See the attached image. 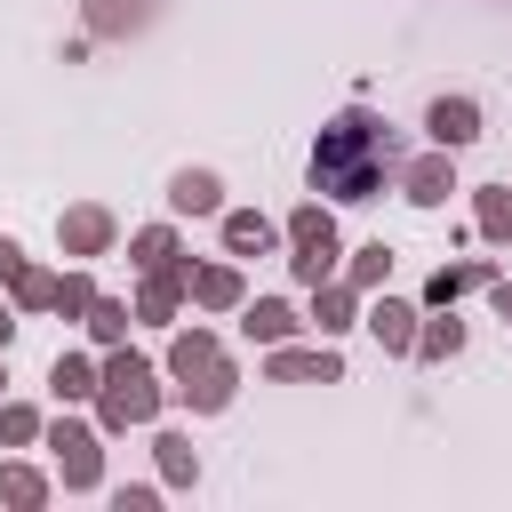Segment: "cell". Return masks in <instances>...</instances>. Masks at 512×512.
I'll return each instance as SVG.
<instances>
[{"label": "cell", "instance_id": "1", "mask_svg": "<svg viewBox=\"0 0 512 512\" xmlns=\"http://www.w3.org/2000/svg\"><path fill=\"white\" fill-rule=\"evenodd\" d=\"M400 168H408V136L384 120V112H368V104H344L328 128H320V144H312V192L320 200H336V208H360V200H376L384 184H400Z\"/></svg>", "mask_w": 512, "mask_h": 512}, {"label": "cell", "instance_id": "2", "mask_svg": "<svg viewBox=\"0 0 512 512\" xmlns=\"http://www.w3.org/2000/svg\"><path fill=\"white\" fill-rule=\"evenodd\" d=\"M160 368L152 360H136L128 344H112L104 352V384H96V424L104 432H136V424H152L160 416Z\"/></svg>", "mask_w": 512, "mask_h": 512}, {"label": "cell", "instance_id": "3", "mask_svg": "<svg viewBox=\"0 0 512 512\" xmlns=\"http://www.w3.org/2000/svg\"><path fill=\"white\" fill-rule=\"evenodd\" d=\"M288 272H296L304 288H320V280L344 272V240H336V216H328L320 200H304V208L288 216Z\"/></svg>", "mask_w": 512, "mask_h": 512}, {"label": "cell", "instance_id": "4", "mask_svg": "<svg viewBox=\"0 0 512 512\" xmlns=\"http://www.w3.org/2000/svg\"><path fill=\"white\" fill-rule=\"evenodd\" d=\"M48 456H56V480L72 488V496H88V488H104V424H80V416H56L48 432Z\"/></svg>", "mask_w": 512, "mask_h": 512}, {"label": "cell", "instance_id": "5", "mask_svg": "<svg viewBox=\"0 0 512 512\" xmlns=\"http://www.w3.org/2000/svg\"><path fill=\"white\" fill-rule=\"evenodd\" d=\"M112 240H120V224H112V208H104V200H80V208H64V216H56V248H64L72 264H96Z\"/></svg>", "mask_w": 512, "mask_h": 512}, {"label": "cell", "instance_id": "6", "mask_svg": "<svg viewBox=\"0 0 512 512\" xmlns=\"http://www.w3.org/2000/svg\"><path fill=\"white\" fill-rule=\"evenodd\" d=\"M264 376L272 384H344V360H336V344H272L264 352Z\"/></svg>", "mask_w": 512, "mask_h": 512}, {"label": "cell", "instance_id": "7", "mask_svg": "<svg viewBox=\"0 0 512 512\" xmlns=\"http://www.w3.org/2000/svg\"><path fill=\"white\" fill-rule=\"evenodd\" d=\"M448 192H456V152H448V144L408 152V168H400V200H408V208H448Z\"/></svg>", "mask_w": 512, "mask_h": 512}, {"label": "cell", "instance_id": "8", "mask_svg": "<svg viewBox=\"0 0 512 512\" xmlns=\"http://www.w3.org/2000/svg\"><path fill=\"white\" fill-rule=\"evenodd\" d=\"M184 296H192V256H176V264H160V272H144V280H136V320L176 328Z\"/></svg>", "mask_w": 512, "mask_h": 512}, {"label": "cell", "instance_id": "9", "mask_svg": "<svg viewBox=\"0 0 512 512\" xmlns=\"http://www.w3.org/2000/svg\"><path fill=\"white\" fill-rule=\"evenodd\" d=\"M416 320H424V304H400V296H384V288L360 304V328H368L384 352H416Z\"/></svg>", "mask_w": 512, "mask_h": 512}, {"label": "cell", "instance_id": "10", "mask_svg": "<svg viewBox=\"0 0 512 512\" xmlns=\"http://www.w3.org/2000/svg\"><path fill=\"white\" fill-rule=\"evenodd\" d=\"M424 136L448 144V152L480 144V104H472V96H432V104H424Z\"/></svg>", "mask_w": 512, "mask_h": 512}, {"label": "cell", "instance_id": "11", "mask_svg": "<svg viewBox=\"0 0 512 512\" xmlns=\"http://www.w3.org/2000/svg\"><path fill=\"white\" fill-rule=\"evenodd\" d=\"M168 208L176 216H224V176L216 168H176L168 176Z\"/></svg>", "mask_w": 512, "mask_h": 512}, {"label": "cell", "instance_id": "12", "mask_svg": "<svg viewBox=\"0 0 512 512\" xmlns=\"http://www.w3.org/2000/svg\"><path fill=\"white\" fill-rule=\"evenodd\" d=\"M360 304H368V296L336 272V280H320V288H312V328H320V336H344V328H360Z\"/></svg>", "mask_w": 512, "mask_h": 512}, {"label": "cell", "instance_id": "13", "mask_svg": "<svg viewBox=\"0 0 512 512\" xmlns=\"http://www.w3.org/2000/svg\"><path fill=\"white\" fill-rule=\"evenodd\" d=\"M296 328H304V320H296V304H288V296H256V304H240V336H248V344H264V352H272V344H288Z\"/></svg>", "mask_w": 512, "mask_h": 512}, {"label": "cell", "instance_id": "14", "mask_svg": "<svg viewBox=\"0 0 512 512\" xmlns=\"http://www.w3.org/2000/svg\"><path fill=\"white\" fill-rule=\"evenodd\" d=\"M232 392H240V368H232L224 352H216V360H208L192 384H176V400H184L192 416H216V408H232Z\"/></svg>", "mask_w": 512, "mask_h": 512}, {"label": "cell", "instance_id": "15", "mask_svg": "<svg viewBox=\"0 0 512 512\" xmlns=\"http://www.w3.org/2000/svg\"><path fill=\"white\" fill-rule=\"evenodd\" d=\"M192 304H200V312H240V304H248L240 264H192Z\"/></svg>", "mask_w": 512, "mask_h": 512}, {"label": "cell", "instance_id": "16", "mask_svg": "<svg viewBox=\"0 0 512 512\" xmlns=\"http://www.w3.org/2000/svg\"><path fill=\"white\" fill-rule=\"evenodd\" d=\"M96 384H104V360H88V352H56V360H48V392H56L64 408L96 400Z\"/></svg>", "mask_w": 512, "mask_h": 512}, {"label": "cell", "instance_id": "17", "mask_svg": "<svg viewBox=\"0 0 512 512\" xmlns=\"http://www.w3.org/2000/svg\"><path fill=\"white\" fill-rule=\"evenodd\" d=\"M216 232H224V256H272V216H256V208H224L216 216Z\"/></svg>", "mask_w": 512, "mask_h": 512}, {"label": "cell", "instance_id": "18", "mask_svg": "<svg viewBox=\"0 0 512 512\" xmlns=\"http://www.w3.org/2000/svg\"><path fill=\"white\" fill-rule=\"evenodd\" d=\"M488 280H496V264H488V256H464V264H440V272L424 280V312H432V304H456V296H472V288H488Z\"/></svg>", "mask_w": 512, "mask_h": 512}, {"label": "cell", "instance_id": "19", "mask_svg": "<svg viewBox=\"0 0 512 512\" xmlns=\"http://www.w3.org/2000/svg\"><path fill=\"white\" fill-rule=\"evenodd\" d=\"M456 352H464V320H456V304H432V312L416 320V360L440 368V360H456Z\"/></svg>", "mask_w": 512, "mask_h": 512}, {"label": "cell", "instance_id": "20", "mask_svg": "<svg viewBox=\"0 0 512 512\" xmlns=\"http://www.w3.org/2000/svg\"><path fill=\"white\" fill-rule=\"evenodd\" d=\"M216 352H224V344H216V328H176V336H168V360H160V368H168L176 384H192V376H200V368H208Z\"/></svg>", "mask_w": 512, "mask_h": 512}, {"label": "cell", "instance_id": "21", "mask_svg": "<svg viewBox=\"0 0 512 512\" xmlns=\"http://www.w3.org/2000/svg\"><path fill=\"white\" fill-rule=\"evenodd\" d=\"M472 232L488 248H512V184H480L472 192Z\"/></svg>", "mask_w": 512, "mask_h": 512}, {"label": "cell", "instance_id": "22", "mask_svg": "<svg viewBox=\"0 0 512 512\" xmlns=\"http://www.w3.org/2000/svg\"><path fill=\"white\" fill-rule=\"evenodd\" d=\"M176 256H184L176 224H136V232H128V264H136V272H160V264H176Z\"/></svg>", "mask_w": 512, "mask_h": 512}, {"label": "cell", "instance_id": "23", "mask_svg": "<svg viewBox=\"0 0 512 512\" xmlns=\"http://www.w3.org/2000/svg\"><path fill=\"white\" fill-rule=\"evenodd\" d=\"M56 496V480L40 472V464H0V504H16V512H40Z\"/></svg>", "mask_w": 512, "mask_h": 512}, {"label": "cell", "instance_id": "24", "mask_svg": "<svg viewBox=\"0 0 512 512\" xmlns=\"http://www.w3.org/2000/svg\"><path fill=\"white\" fill-rule=\"evenodd\" d=\"M128 320H136V304H128V296H96L80 328H88V344H104V352H112V344H128Z\"/></svg>", "mask_w": 512, "mask_h": 512}, {"label": "cell", "instance_id": "25", "mask_svg": "<svg viewBox=\"0 0 512 512\" xmlns=\"http://www.w3.org/2000/svg\"><path fill=\"white\" fill-rule=\"evenodd\" d=\"M152 456H160V480H168V488H192V480H200V456H192L184 432H152Z\"/></svg>", "mask_w": 512, "mask_h": 512}, {"label": "cell", "instance_id": "26", "mask_svg": "<svg viewBox=\"0 0 512 512\" xmlns=\"http://www.w3.org/2000/svg\"><path fill=\"white\" fill-rule=\"evenodd\" d=\"M344 280H352L360 296H376V288L392 280V248H384V240H360V248H352V264H344Z\"/></svg>", "mask_w": 512, "mask_h": 512}, {"label": "cell", "instance_id": "27", "mask_svg": "<svg viewBox=\"0 0 512 512\" xmlns=\"http://www.w3.org/2000/svg\"><path fill=\"white\" fill-rule=\"evenodd\" d=\"M40 432H48V416L32 400H0V448H32Z\"/></svg>", "mask_w": 512, "mask_h": 512}, {"label": "cell", "instance_id": "28", "mask_svg": "<svg viewBox=\"0 0 512 512\" xmlns=\"http://www.w3.org/2000/svg\"><path fill=\"white\" fill-rule=\"evenodd\" d=\"M88 304H96V280H88V264L56 272V320H88Z\"/></svg>", "mask_w": 512, "mask_h": 512}, {"label": "cell", "instance_id": "29", "mask_svg": "<svg viewBox=\"0 0 512 512\" xmlns=\"http://www.w3.org/2000/svg\"><path fill=\"white\" fill-rule=\"evenodd\" d=\"M8 304H16V312H56V272H40V264H24V280L8 288Z\"/></svg>", "mask_w": 512, "mask_h": 512}, {"label": "cell", "instance_id": "30", "mask_svg": "<svg viewBox=\"0 0 512 512\" xmlns=\"http://www.w3.org/2000/svg\"><path fill=\"white\" fill-rule=\"evenodd\" d=\"M112 504H120V512H152V504H160V488H144V480H136V488H112Z\"/></svg>", "mask_w": 512, "mask_h": 512}, {"label": "cell", "instance_id": "31", "mask_svg": "<svg viewBox=\"0 0 512 512\" xmlns=\"http://www.w3.org/2000/svg\"><path fill=\"white\" fill-rule=\"evenodd\" d=\"M16 280H24V248L0 232V288H16Z\"/></svg>", "mask_w": 512, "mask_h": 512}, {"label": "cell", "instance_id": "32", "mask_svg": "<svg viewBox=\"0 0 512 512\" xmlns=\"http://www.w3.org/2000/svg\"><path fill=\"white\" fill-rule=\"evenodd\" d=\"M488 304H496V320L512 328V280H488Z\"/></svg>", "mask_w": 512, "mask_h": 512}, {"label": "cell", "instance_id": "33", "mask_svg": "<svg viewBox=\"0 0 512 512\" xmlns=\"http://www.w3.org/2000/svg\"><path fill=\"white\" fill-rule=\"evenodd\" d=\"M16 344V304H0V352Z\"/></svg>", "mask_w": 512, "mask_h": 512}, {"label": "cell", "instance_id": "34", "mask_svg": "<svg viewBox=\"0 0 512 512\" xmlns=\"http://www.w3.org/2000/svg\"><path fill=\"white\" fill-rule=\"evenodd\" d=\"M0 384H8V352H0Z\"/></svg>", "mask_w": 512, "mask_h": 512}]
</instances>
